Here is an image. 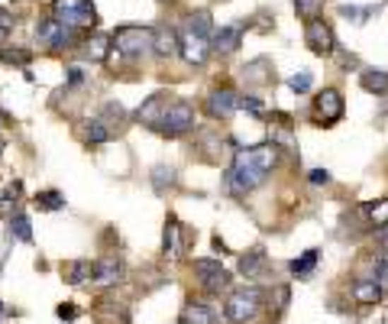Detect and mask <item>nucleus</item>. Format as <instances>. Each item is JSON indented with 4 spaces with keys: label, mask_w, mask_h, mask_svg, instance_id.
I'll return each mask as SVG.
<instances>
[{
    "label": "nucleus",
    "mask_w": 388,
    "mask_h": 324,
    "mask_svg": "<svg viewBox=\"0 0 388 324\" xmlns=\"http://www.w3.org/2000/svg\"><path fill=\"white\" fill-rule=\"evenodd\" d=\"M278 153L272 143H259L252 149H236L233 166L227 169V188L233 195H249L256 192L269 178V172L278 166Z\"/></svg>",
    "instance_id": "f257e3e1"
},
{
    "label": "nucleus",
    "mask_w": 388,
    "mask_h": 324,
    "mask_svg": "<svg viewBox=\"0 0 388 324\" xmlns=\"http://www.w3.org/2000/svg\"><path fill=\"white\" fill-rule=\"evenodd\" d=\"M110 42H114V49L123 55V59H129V62H136V59H143L146 52H153L155 46V30L153 26H117L114 33H110Z\"/></svg>",
    "instance_id": "f03ea898"
},
{
    "label": "nucleus",
    "mask_w": 388,
    "mask_h": 324,
    "mask_svg": "<svg viewBox=\"0 0 388 324\" xmlns=\"http://www.w3.org/2000/svg\"><path fill=\"white\" fill-rule=\"evenodd\" d=\"M52 16L75 33L98 26V10H94L91 0H52Z\"/></svg>",
    "instance_id": "7ed1b4c3"
},
{
    "label": "nucleus",
    "mask_w": 388,
    "mask_h": 324,
    "mask_svg": "<svg viewBox=\"0 0 388 324\" xmlns=\"http://www.w3.org/2000/svg\"><path fill=\"white\" fill-rule=\"evenodd\" d=\"M262 301H266L262 289H256V286L236 289V292H230L227 305H223V315H227V321H233V324H249L259 318Z\"/></svg>",
    "instance_id": "20e7f679"
},
{
    "label": "nucleus",
    "mask_w": 388,
    "mask_h": 324,
    "mask_svg": "<svg viewBox=\"0 0 388 324\" xmlns=\"http://www.w3.org/2000/svg\"><path fill=\"white\" fill-rule=\"evenodd\" d=\"M194 124H198V110L191 108L188 100H172L155 130H159L162 137H168V139H178V137H184V133L194 130Z\"/></svg>",
    "instance_id": "39448f33"
},
{
    "label": "nucleus",
    "mask_w": 388,
    "mask_h": 324,
    "mask_svg": "<svg viewBox=\"0 0 388 324\" xmlns=\"http://www.w3.org/2000/svg\"><path fill=\"white\" fill-rule=\"evenodd\" d=\"M343 110H346V100H343V94L336 88H324L311 104V117L317 127H334L343 117Z\"/></svg>",
    "instance_id": "423d86ee"
},
{
    "label": "nucleus",
    "mask_w": 388,
    "mask_h": 324,
    "mask_svg": "<svg viewBox=\"0 0 388 324\" xmlns=\"http://www.w3.org/2000/svg\"><path fill=\"white\" fill-rule=\"evenodd\" d=\"M36 39L49 49H75L78 39H81V33L61 26L55 16H46V20H39L36 23Z\"/></svg>",
    "instance_id": "0eeeda50"
},
{
    "label": "nucleus",
    "mask_w": 388,
    "mask_h": 324,
    "mask_svg": "<svg viewBox=\"0 0 388 324\" xmlns=\"http://www.w3.org/2000/svg\"><path fill=\"white\" fill-rule=\"evenodd\" d=\"M305 42L314 55H334L336 52V36L330 30V23H324L320 16L305 20Z\"/></svg>",
    "instance_id": "6e6552de"
},
{
    "label": "nucleus",
    "mask_w": 388,
    "mask_h": 324,
    "mask_svg": "<svg viewBox=\"0 0 388 324\" xmlns=\"http://www.w3.org/2000/svg\"><path fill=\"white\" fill-rule=\"evenodd\" d=\"M194 276L201 279V289L211 295L223 292V289H230V272L221 266V260H194Z\"/></svg>",
    "instance_id": "1a4fd4ad"
},
{
    "label": "nucleus",
    "mask_w": 388,
    "mask_h": 324,
    "mask_svg": "<svg viewBox=\"0 0 388 324\" xmlns=\"http://www.w3.org/2000/svg\"><path fill=\"white\" fill-rule=\"evenodd\" d=\"M204 110L211 120H230L240 110V94L233 88H213L204 100Z\"/></svg>",
    "instance_id": "9d476101"
},
{
    "label": "nucleus",
    "mask_w": 388,
    "mask_h": 324,
    "mask_svg": "<svg viewBox=\"0 0 388 324\" xmlns=\"http://www.w3.org/2000/svg\"><path fill=\"white\" fill-rule=\"evenodd\" d=\"M178 52L184 55V62L188 65H204L207 55H211V36H201V33L194 30H184L182 36H178Z\"/></svg>",
    "instance_id": "9b49d317"
},
{
    "label": "nucleus",
    "mask_w": 388,
    "mask_h": 324,
    "mask_svg": "<svg viewBox=\"0 0 388 324\" xmlns=\"http://www.w3.org/2000/svg\"><path fill=\"white\" fill-rule=\"evenodd\" d=\"M123 276H127V266H123L120 256L110 253L94 262V286L110 289V286H117V282H123Z\"/></svg>",
    "instance_id": "f8f14e48"
},
{
    "label": "nucleus",
    "mask_w": 388,
    "mask_h": 324,
    "mask_svg": "<svg viewBox=\"0 0 388 324\" xmlns=\"http://www.w3.org/2000/svg\"><path fill=\"white\" fill-rule=\"evenodd\" d=\"M240 42H243V23L221 26V30L211 33V52H217V55L236 52V49H240Z\"/></svg>",
    "instance_id": "ddd939ff"
},
{
    "label": "nucleus",
    "mask_w": 388,
    "mask_h": 324,
    "mask_svg": "<svg viewBox=\"0 0 388 324\" xmlns=\"http://www.w3.org/2000/svg\"><path fill=\"white\" fill-rule=\"evenodd\" d=\"M94 321L98 324H129V308L123 301L104 295V299L98 301V308H94Z\"/></svg>",
    "instance_id": "4468645a"
},
{
    "label": "nucleus",
    "mask_w": 388,
    "mask_h": 324,
    "mask_svg": "<svg viewBox=\"0 0 388 324\" xmlns=\"http://www.w3.org/2000/svg\"><path fill=\"white\" fill-rule=\"evenodd\" d=\"M168 104H172V100H168V94H153V98H146L143 104H139V110H136V120H139V124H146V127H153V130H155Z\"/></svg>",
    "instance_id": "2eb2a0df"
},
{
    "label": "nucleus",
    "mask_w": 388,
    "mask_h": 324,
    "mask_svg": "<svg viewBox=\"0 0 388 324\" xmlns=\"http://www.w3.org/2000/svg\"><path fill=\"white\" fill-rule=\"evenodd\" d=\"M350 295H353L356 305H379L382 295H385V289H382L379 279H356L353 289H350Z\"/></svg>",
    "instance_id": "dca6fc26"
},
{
    "label": "nucleus",
    "mask_w": 388,
    "mask_h": 324,
    "mask_svg": "<svg viewBox=\"0 0 388 324\" xmlns=\"http://www.w3.org/2000/svg\"><path fill=\"white\" fill-rule=\"evenodd\" d=\"M182 231H184V227L178 224V217H168V221H165V233H162V253H165L168 260H182V253H184Z\"/></svg>",
    "instance_id": "f3484780"
},
{
    "label": "nucleus",
    "mask_w": 388,
    "mask_h": 324,
    "mask_svg": "<svg viewBox=\"0 0 388 324\" xmlns=\"http://www.w3.org/2000/svg\"><path fill=\"white\" fill-rule=\"evenodd\" d=\"M178 324H217V311H213L207 301L191 299L182 308V315H178Z\"/></svg>",
    "instance_id": "a211bd4d"
},
{
    "label": "nucleus",
    "mask_w": 388,
    "mask_h": 324,
    "mask_svg": "<svg viewBox=\"0 0 388 324\" xmlns=\"http://www.w3.org/2000/svg\"><path fill=\"white\" fill-rule=\"evenodd\" d=\"M61 276H65L69 286H84L88 279L94 282V262L91 260H71V262L61 266Z\"/></svg>",
    "instance_id": "6ab92c4d"
},
{
    "label": "nucleus",
    "mask_w": 388,
    "mask_h": 324,
    "mask_svg": "<svg viewBox=\"0 0 388 324\" xmlns=\"http://www.w3.org/2000/svg\"><path fill=\"white\" fill-rule=\"evenodd\" d=\"M81 139L88 146H100L107 139H114V130H110L100 117H91V120H84V127H81Z\"/></svg>",
    "instance_id": "aec40b11"
},
{
    "label": "nucleus",
    "mask_w": 388,
    "mask_h": 324,
    "mask_svg": "<svg viewBox=\"0 0 388 324\" xmlns=\"http://www.w3.org/2000/svg\"><path fill=\"white\" fill-rule=\"evenodd\" d=\"M266 266H269V260H266V250L262 247H256L246 256H240V272H243L246 279H259L266 272Z\"/></svg>",
    "instance_id": "412c9836"
},
{
    "label": "nucleus",
    "mask_w": 388,
    "mask_h": 324,
    "mask_svg": "<svg viewBox=\"0 0 388 324\" xmlns=\"http://www.w3.org/2000/svg\"><path fill=\"white\" fill-rule=\"evenodd\" d=\"M359 85H363V91L369 94H388V71L382 69H363L359 71Z\"/></svg>",
    "instance_id": "4be33fe9"
},
{
    "label": "nucleus",
    "mask_w": 388,
    "mask_h": 324,
    "mask_svg": "<svg viewBox=\"0 0 388 324\" xmlns=\"http://www.w3.org/2000/svg\"><path fill=\"white\" fill-rule=\"evenodd\" d=\"M153 52L159 55V59H172V55H178V33L175 30H155V46Z\"/></svg>",
    "instance_id": "5701e85b"
},
{
    "label": "nucleus",
    "mask_w": 388,
    "mask_h": 324,
    "mask_svg": "<svg viewBox=\"0 0 388 324\" xmlns=\"http://www.w3.org/2000/svg\"><path fill=\"white\" fill-rule=\"evenodd\" d=\"M81 55L84 59H88V62H104L107 55H110V36H91L88 39V42H81Z\"/></svg>",
    "instance_id": "b1692460"
},
{
    "label": "nucleus",
    "mask_w": 388,
    "mask_h": 324,
    "mask_svg": "<svg viewBox=\"0 0 388 324\" xmlns=\"http://www.w3.org/2000/svg\"><path fill=\"white\" fill-rule=\"evenodd\" d=\"M317 260H320L317 250H305V253L298 256V260L288 262V272H291L295 279H307V276L314 272V266H317Z\"/></svg>",
    "instance_id": "393cba45"
},
{
    "label": "nucleus",
    "mask_w": 388,
    "mask_h": 324,
    "mask_svg": "<svg viewBox=\"0 0 388 324\" xmlns=\"http://www.w3.org/2000/svg\"><path fill=\"white\" fill-rule=\"evenodd\" d=\"M149 182H153L155 195H168V188H175V182H178V172L172 166H155Z\"/></svg>",
    "instance_id": "a878e982"
},
{
    "label": "nucleus",
    "mask_w": 388,
    "mask_h": 324,
    "mask_svg": "<svg viewBox=\"0 0 388 324\" xmlns=\"http://www.w3.org/2000/svg\"><path fill=\"white\" fill-rule=\"evenodd\" d=\"M246 81H252V85H269L272 81V62L269 59H252L249 65H246Z\"/></svg>",
    "instance_id": "bb28decb"
},
{
    "label": "nucleus",
    "mask_w": 388,
    "mask_h": 324,
    "mask_svg": "<svg viewBox=\"0 0 388 324\" xmlns=\"http://www.w3.org/2000/svg\"><path fill=\"white\" fill-rule=\"evenodd\" d=\"M10 237L23 240V243H33V227H30V217H26L23 211L10 214Z\"/></svg>",
    "instance_id": "cd10ccee"
},
{
    "label": "nucleus",
    "mask_w": 388,
    "mask_h": 324,
    "mask_svg": "<svg viewBox=\"0 0 388 324\" xmlns=\"http://www.w3.org/2000/svg\"><path fill=\"white\" fill-rule=\"evenodd\" d=\"M365 217L372 227H388V198H379V201H369L365 204Z\"/></svg>",
    "instance_id": "c85d7f7f"
},
{
    "label": "nucleus",
    "mask_w": 388,
    "mask_h": 324,
    "mask_svg": "<svg viewBox=\"0 0 388 324\" xmlns=\"http://www.w3.org/2000/svg\"><path fill=\"white\" fill-rule=\"evenodd\" d=\"M33 204H36L39 211H61L65 208V195L55 192V188H49V192H39L36 198H33Z\"/></svg>",
    "instance_id": "c756f323"
},
{
    "label": "nucleus",
    "mask_w": 388,
    "mask_h": 324,
    "mask_svg": "<svg viewBox=\"0 0 388 324\" xmlns=\"http://www.w3.org/2000/svg\"><path fill=\"white\" fill-rule=\"evenodd\" d=\"M0 62H4V65H20V69H26V65L33 62V52H30V49H0Z\"/></svg>",
    "instance_id": "7c9ffc66"
},
{
    "label": "nucleus",
    "mask_w": 388,
    "mask_h": 324,
    "mask_svg": "<svg viewBox=\"0 0 388 324\" xmlns=\"http://www.w3.org/2000/svg\"><path fill=\"white\" fill-rule=\"evenodd\" d=\"M184 30H194V33H201V36H211V13H207V10L191 13V16H188V26H184Z\"/></svg>",
    "instance_id": "2f4dec72"
},
{
    "label": "nucleus",
    "mask_w": 388,
    "mask_h": 324,
    "mask_svg": "<svg viewBox=\"0 0 388 324\" xmlns=\"http://www.w3.org/2000/svg\"><path fill=\"white\" fill-rule=\"evenodd\" d=\"M295 10L305 16V20H314V16L324 13V0H295Z\"/></svg>",
    "instance_id": "473e14b6"
},
{
    "label": "nucleus",
    "mask_w": 388,
    "mask_h": 324,
    "mask_svg": "<svg viewBox=\"0 0 388 324\" xmlns=\"http://www.w3.org/2000/svg\"><path fill=\"white\" fill-rule=\"evenodd\" d=\"M372 13H375V7H350V4H343L340 7V16H350L353 23H365Z\"/></svg>",
    "instance_id": "72a5a7b5"
},
{
    "label": "nucleus",
    "mask_w": 388,
    "mask_h": 324,
    "mask_svg": "<svg viewBox=\"0 0 388 324\" xmlns=\"http://www.w3.org/2000/svg\"><path fill=\"white\" fill-rule=\"evenodd\" d=\"M311 85H314V75H311V71H298V75H291V78H288V88H291L295 94L311 91Z\"/></svg>",
    "instance_id": "f704fd0d"
},
{
    "label": "nucleus",
    "mask_w": 388,
    "mask_h": 324,
    "mask_svg": "<svg viewBox=\"0 0 388 324\" xmlns=\"http://www.w3.org/2000/svg\"><path fill=\"white\" fill-rule=\"evenodd\" d=\"M13 26H16L13 13H10V10H4V7H0V42H4V39H7L10 33H13Z\"/></svg>",
    "instance_id": "c9c22d12"
},
{
    "label": "nucleus",
    "mask_w": 388,
    "mask_h": 324,
    "mask_svg": "<svg viewBox=\"0 0 388 324\" xmlns=\"http://www.w3.org/2000/svg\"><path fill=\"white\" fill-rule=\"evenodd\" d=\"M55 315H59L61 321H78V308H75V301H61L59 308H55Z\"/></svg>",
    "instance_id": "e433bc0d"
},
{
    "label": "nucleus",
    "mask_w": 388,
    "mask_h": 324,
    "mask_svg": "<svg viewBox=\"0 0 388 324\" xmlns=\"http://www.w3.org/2000/svg\"><path fill=\"white\" fill-rule=\"evenodd\" d=\"M240 108H246L249 114H262V100L256 94H246V98H240Z\"/></svg>",
    "instance_id": "4c0bfd02"
},
{
    "label": "nucleus",
    "mask_w": 388,
    "mask_h": 324,
    "mask_svg": "<svg viewBox=\"0 0 388 324\" xmlns=\"http://www.w3.org/2000/svg\"><path fill=\"white\" fill-rule=\"evenodd\" d=\"M307 182H311V185H330V172L327 169H311L307 172Z\"/></svg>",
    "instance_id": "58836bf2"
},
{
    "label": "nucleus",
    "mask_w": 388,
    "mask_h": 324,
    "mask_svg": "<svg viewBox=\"0 0 388 324\" xmlns=\"http://www.w3.org/2000/svg\"><path fill=\"white\" fill-rule=\"evenodd\" d=\"M375 247L382 250V256H388V227H379V231H375Z\"/></svg>",
    "instance_id": "ea45409f"
},
{
    "label": "nucleus",
    "mask_w": 388,
    "mask_h": 324,
    "mask_svg": "<svg viewBox=\"0 0 388 324\" xmlns=\"http://www.w3.org/2000/svg\"><path fill=\"white\" fill-rule=\"evenodd\" d=\"M375 276H379V282H388V256H379V262H375Z\"/></svg>",
    "instance_id": "a19ab883"
},
{
    "label": "nucleus",
    "mask_w": 388,
    "mask_h": 324,
    "mask_svg": "<svg viewBox=\"0 0 388 324\" xmlns=\"http://www.w3.org/2000/svg\"><path fill=\"white\" fill-rule=\"evenodd\" d=\"M81 78H84L81 65H71V69H69V85H78V81H81Z\"/></svg>",
    "instance_id": "79ce46f5"
},
{
    "label": "nucleus",
    "mask_w": 388,
    "mask_h": 324,
    "mask_svg": "<svg viewBox=\"0 0 388 324\" xmlns=\"http://www.w3.org/2000/svg\"><path fill=\"white\" fill-rule=\"evenodd\" d=\"M4 315H7V308H4V305H0V321H4Z\"/></svg>",
    "instance_id": "37998d69"
}]
</instances>
